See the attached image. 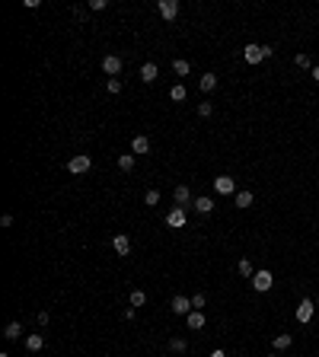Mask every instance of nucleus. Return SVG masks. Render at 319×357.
<instances>
[{"label":"nucleus","instance_id":"obj_31","mask_svg":"<svg viewBox=\"0 0 319 357\" xmlns=\"http://www.w3.org/2000/svg\"><path fill=\"white\" fill-rule=\"evenodd\" d=\"M106 6H108V0H90V10H93V13L106 10Z\"/></svg>","mask_w":319,"mask_h":357},{"label":"nucleus","instance_id":"obj_15","mask_svg":"<svg viewBox=\"0 0 319 357\" xmlns=\"http://www.w3.org/2000/svg\"><path fill=\"white\" fill-rule=\"evenodd\" d=\"M198 90L201 93H214L217 90V73H201L198 77Z\"/></svg>","mask_w":319,"mask_h":357},{"label":"nucleus","instance_id":"obj_26","mask_svg":"<svg viewBox=\"0 0 319 357\" xmlns=\"http://www.w3.org/2000/svg\"><path fill=\"white\" fill-rule=\"evenodd\" d=\"M169 348H173L176 354H182V351H185V348H188V341H185V338H179V335H176V338H169Z\"/></svg>","mask_w":319,"mask_h":357},{"label":"nucleus","instance_id":"obj_7","mask_svg":"<svg viewBox=\"0 0 319 357\" xmlns=\"http://www.w3.org/2000/svg\"><path fill=\"white\" fill-rule=\"evenodd\" d=\"M157 10H160L163 19H176V16H179V0H160Z\"/></svg>","mask_w":319,"mask_h":357},{"label":"nucleus","instance_id":"obj_21","mask_svg":"<svg viewBox=\"0 0 319 357\" xmlns=\"http://www.w3.org/2000/svg\"><path fill=\"white\" fill-rule=\"evenodd\" d=\"M294 345V338H290L287 332H281V335H275V351H287V348Z\"/></svg>","mask_w":319,"mask_h":357},{"label":"nucleus","instance_id":"obj_9","mask_svg":"<svg viewBox=\"0 0 319 357\" xmlns=\"http://www.w3.org/2000/svg\"><path fill=\"white\" fill-rule=\"evenodd\" d=\"M112 249L125 259V255H131V239H128L125 233H118V236H112Z\"/></svg>","mask_w":319,"mask_h":357},{"label":"nucleus","instance_id":"obj_16","mask_svg":"<svg viewBox=\"0 0 319 357\" xmlns=\"http://www.w3.org/2000/svg\"><path fill=\"white\" fill-rule=\"evenodd\" d=\"M157 73H160V67L153 64V61H147V64L141 67V80H144V83H153V80H157Z\"/></svg>","mask_w":319,"mask_h":357},{"label":"nucleus","instance_id":"obj_6","mask_svg":"<svg viewBox=\"0 0 319 357\" xmlns=\"http://www.w3.org/2000/svg\"><path fill=\"white\" fill-rule=\"evenodd\" d=\"M214 192L217 195H236V179L233 176H217L214 179Z\"/></svg>","mask_w":319,"mask_h":357},{"label":"nucleus","instance_id":"obj_1","mask_svg":"<svg viewBox=\"0 0 319 357\" xmlns=\"http://www.w3.org/2000/svg\"><path fill=\"white\" fill-rule=\"evenodd\" d=\"M271 55H275V48H271V45H246V48H243L246 64H259V61H265Z\"/></svg>","mask_w":319,"mask_h":357},{"label":"nucleus","instance_id":"obj_25","mask_svg":"<svg viewBox=\"0 0 319 357\" xmlns=\"http://www.w3.org/2000/svg\"><path fill=\"white\" fill-rule=\"evenodd\" d=\"M294 64L300 67V70H313V61H310V55H303V51H300V55H294Z\"/></svg>","mask_w":319,"mask_h":357},{"label":"nucleus","instance_id":"obj_20","mask_svg":"<svg viewBox=\"0 0 319 357\" xmlns=\"http://www.w3.org/2000/svg\"><path fill=\"white\" fill-rule=\"evenodd\" d=\"M134 163H138V160H134V153H121V157H118V169L121 172H131Z\"/></svg>","mask_w":319,"mask_h":357},{"label":"nucleus","instance_id":"obj_3","mask_svg":"<svg viewBox=\"0 0 319 357\" xmlns=\"http://www.w3.org/2000/svg\"><path fill=\"white\" fill-rule=\"evenodd\" d=\"M271 284H275V278H271V271H268V268H262V271H255V274H252V287H255L259 293L271 291Z\"/></svg>","mask_w":319,"mask_h":357},{"label":"nucleus","instance_id":"obj_2","mask_svg":"<svg viewBox=\"0 0 319 357\" xmlns=\"http://www.w3.org/2000/svg\"><path fill=\"white\" fill-rule=\"evenodd\" d=\"M90 166H93V157H90V153H77V157L67 160L71 176H83V172H90Z\"/></svg>","mask_w":319,"mask_h":357},{"label":"nucleus","instance_id":"obj_38","mask_svg":"<svg viewBox=\"0 0 319 357\" xmlns=\"http://www.w3.org/2000/svg\"><path fill=\"white\" fill-rule=\"evenodd\" d=\"M271 357H278V354H271Z\"/></svg>","mask_w":319,"mask_h":357},{"label":"nucleus","instance_id":"obj_13","mask_svg":"<svg viewBox=\"0 0 319 357\" xmlns=\"http://www.w3.org/2000/svg\"><path fill=\"white\" fill-rule=\"evenodd\" d=\"M205 322H208V319H205V313H201V309H192V313L185 316V325L195 328V332H198V328H205Z\"/></svg>","mask_w":319,"mask_h":357},{"label":"nucleus","instance_id":"obj_35","mask_svg":"<svg viewBox=\"0 0 319 357\" xmlns=\"http://www.w3.org/2000/svg\"><path fill=\"white\" fill-rule=\"evenodd\" d=\"M208 357H227V354H223V351H211V354H208Z\"/></svg>","mask_w":319,"mask_h":357},{"label":"nucleus","instance_id":"obj_29","mask_svg":"<svg viewBox=\"0 0 319 357\" xmlns=\"http://www.w3.org/2000/svg\"><path fill=\"white\" fill-rule=\"evenodd\" d=\"M106 90L112 93V96H118V93H121V80H118V77H112V80L106 83Z\"/></svg>","mask_w":319,"mask_h":357},{"label":"nucleus","instance_id":"obj_30","mask_svg":"<svg viewBox=\"0 0 319 357\" xmlns=\"http://www.w3.org/2000/svg\"><path fill=\"white\" fill-rule=\"evenodd\" d=\"M211 112H214V105H211V102H198V115H201V118H208Z\"/></svg>","mask_w":319,"mask_h":357},{"label":"nucleus","instance_id":"obj_22","mask_svg":"<svg viewBox=\"0 0 319 357\" xmlns=\"http://www.w3.org/2000/svg\"><path fill=\"white\" fill-rule=\"evenodd\" d=\"M236 271H240L243 278H252L255 268H252V261H249V259H240V261H236Z\"/></svg>","mask_w":319,"mask_h":357},{"label":"nucleus","instance_id":"obj_11","mask_svg":"<svg viewBox=\"0 0 319 357\" xmlns=\"http://www.w3.org/2000/svg\"><path fill=\"white\" fill-rule=\"evenodd\" d=\"M131 153L134 157H147V153H150V140H147L144 134H138V137L131 140Z\"/></svg>","mask_w":319,"mask_h":357},{"label":"nucleus","instance_id":"obj_19","mask_svg":"<svg viewBox=\"0 0 319 357\" xmlns=\"http://www.w3.org/2000/svg\"><path fill=\"white\" fill-rule=\"evenodd\" d=\"M19 335H23V325H19V322H6V328H3V338H6V341H16Z\"/></svg>","mask_w":319,"mask_h":357},{"label":"nucleus","instance_id":"obj_8","mask_svg":"<svg viewBox=\"0 0 319 357\" xmlns=\"http://www.w3.org/2000/svg\"><path fill=\"white\" fill-rule=\"evenodd\" d=\"M173 201H176V207H185V204H192V192H188V185H176V192H173Z\"/></svg>","mask_w":319,"mask_h":357},{"label":"nucleus","instance_id":"obj_4","mask_svg":"<svg viewBox=\"0 0 319 357\" xmlns=\"http://www.w3.org/2000/svg\"><path fill=\"white\" fill-rule=\"evenodd\" d=\"M313 309H316V300H310V297L300 300V306H297V313H294L297 322H300V325H307V322L313 319Z\"/></svg>","mask_w":319,"mask_h":357},{"label":"nucleus","instance_id":"obj_23","mask_svg":"<svg viewBox=\"0 0 319 357\" xmlns=\"http://www.w3.org/2000/svg\"><path fill=\"white\" fill-rule=\"evenodd\" d=\"M173 70L179 73V77H188V70H192V64H188L185 58H176V61H173Z\"/></svg>","mask_w":319,"mask_h":357},{"label":"nucleus","instance_id":"obj_18","mask_svg":"<svg viewBox=\"0 0 319 357\" xmlns=\"http://www.w3.org/2000/svg\"><path fill=\"white\" fill-rule=\"evenodd\" d=\"M252 201H255L252 192H236V195H233V204L243 207V211H246V207H252Z\"/></svg>","mask_w":319,"mask_h":357},{"label":"nucleus","instance_id":"obj_24","mask_svg":"<svg viewBox=\"0 0 319 357\" xmlns=\"http://www.w3.org/2000/svg\"><path fill=\"white\" fill-rule=\"evenodd\" d=\"M185 96H188V90H185V86H182V83H176L173 90H169V99H173V102H182V99H185Z\"/></svg>","mask_w":319,"mask_h":357},{"label":"nucleus","instance_id":"obj_36","mask_svg":"<svg viewBox=\"0 0 319 357\" xmlns=\"http://www.w3.org/2000/svg\"><path fill=\"white\" fill-rule=\"evenodd\" d=\"M316 309H319V297H316Z\"/></svg>","mask_w":319,"mask_h":357},{"label":"nucleus","instance_id":"obj_37","mask_svg":"<svg viewBox=\"0 0 319 357\" xmlns=\"http://www.w3.org/2000/svg\"><path fill=\"white\" fill-rule=\"evenodd\" d=\"M0 357H10V354H0Z\"/></svg>","mask_w":319,"mask_h":357},{"label":"nucleus","instance_id":"obj_33","mask_svg":"<svg viewBox=\"0 0 319 357\" xmlns=\"http://www.w3.org/2000/svg\"><path fill=\"white\" fill-rule=\"evenodd\" d=\"M51 322V316H48V309H42V313H38V325H48Z\"/></svg>","mask_w":319,"mask_h":357},{"label":"nucleus","instance_id":"obj_27","mask_svg":"<svg viewBox=\"0 0 319 357\" xmlns=\"http://www.w3.org/2000/svg\"><path fill=\"white\" fill-rule=\"evenodd\" d=\"M144 204H147V207H157V204H160V192H157V188H150V192L144 195Z\"/></svg>","mask_w":319,"mask_h":357},{"label":"nucleus","instance_id":"obj_34","mask_svg":"<svg viewBox=\"0 0 319 357\" xmlns=\"http://www.w3.org/2000/svg\"><path fill=\"white\" fill-rule=\"evenodd\" d=\"M310 73H313V80L319 83V64H316V67H313V70H310Z\"/></svg>","mask_w":319,"mask_h":357},{"label":"nucleus","instance_id":"obj_28","mask_svg":"<svg viewBox=\"0 0 319 357\" xmlns=\"http://www.w3.org/2000/svg\"><path fill=\"white\" fill-rule=\"evenodd\" d=\"M144 303H147V293H144V291H131V306H134V309L144 306Z\"/></svg>","mask_w":319,"mask_h":357},{"label":"nucleus","instance_id":"obj_32","mask_svg":"<svg viewBox=\"0 0 319 357\" xmlns=\"http://www.w3.org/2000/svg\"><path fill=\"white\" fill-rule=\"evenodd\" d=\"M192 306H195V309L205 306V293H195V297H192Z\"/></svg>","mask_w":319,"mask_h":357},{"label":"nucleus","instance_id":"obj_17","mask_svg":"<svg viewBox=\"0 0 319 357\" xmlns=\"http://www.w3.org/2000/svg\"><path fill=\"white\" fill-rule=\"evenodd\" d=\"M26 348H29V351H42V348H45V335L42 332L26 335Z\"/></svg>","mask_w":319,"mask_h":357},{"label":"nucleus","instance_id":"obj_10","mask_svg":"<svg viewBox=\"0 0 319 357\" xmlns=\"http://www.w3.org/2000/svg\"><path fill=\"white\" fill-rule=\"evenodd\" d=\"M103 70L108 73V80L118 77V73H121V58H118V55H108V58L103 61Z\"/></svg>","mask_w":319,"mask_h":357},{"label":"nucleus","instance_id":"obj_12","mask_svg":"<svg viewBox=\"0 0 319 357\" xmlns=\"http://www.w3.org/2000/svg\"><path fill=\"white\" fill-rule=\"evenodd\" d=\"M192 297H173V313L176 316H188V313H192Z\"/></svg>","mask_w":319,"mask_h":357},{"label":"nucleus","instance_id":"obj_14","mask_svg":"<svg viewBox=\"0 0 319 357\" xmlns=\"http://www.w3.org/2000/svg\"><path fill=\"white\" fill-rule=\"evenodd\" d=\"M192 207H195L198 214H211V211H214V198H208V195H198V198L192 201Z\"/></svg>","mask_w":319,"mask_h":357},{"label":"nucleus","instance_id":"obj_5","mask_svg":"<svg viewBox=\"0 0 319 357\" xmlns=\"http://www.w3.org/2000/svg\"><path fill=\"white\" fill-rule=\"evenodd\" d=\"M185 220H188L185 207H173V211L166 214V227H169V230H179V227H185Z\"/></svg>","mask_w":319,"mask_h":357}]
</instances>
